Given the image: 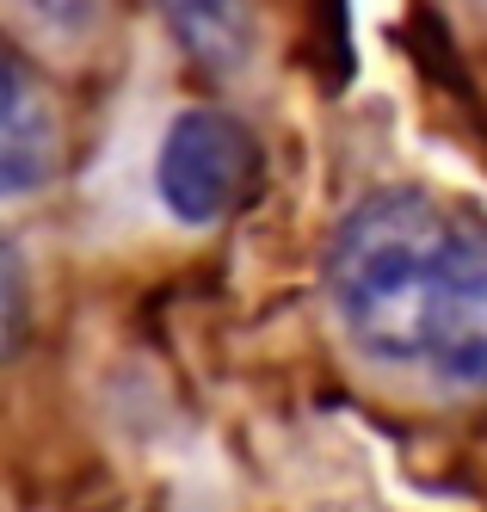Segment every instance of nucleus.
I'll return each instance as SVG.
<instances>
[{
    "mask_svg": "<svg viewBox=\"0 0 487 512\" xmlns=\"http://www.w3.org/2000/svg\"><path fill=\"white\" fill-rule=\"evenodd\" d=\"M327 303L364 352L487 389V229L457 204L364 198L327 241Z\"/></svg>",
    "mask_w": 487,
    "mask_h": 512,
    "instance_id": "nucleus-1",
    "label": "nucleus"
},
{
    "mask_svg": "<svg viewBox=\"0 0 487 512\" xmlns=\"http://www.w3.org/2000/svg\"><path fill=\"white\" fill-rule=\"evenodd\" d=\"M56 112L13 56H0V198L31 192L56 173Z\"/></svg>",
    "mask_w": 487,
    "mask_h": 512,
    "instance_id": "nucleus-3",
    "label": "nucleus"
},
{
    "mask_svg": "<svg viewBox=\"0 0 487 512\" xmlns=\"http://www.w3.org/2000/svg\"><path fill=\"white\" fill-rule=\"evenodd\" d=\"M161 19L204 75H241L259 44L253 0H161Z\"/></svg>",
    "mask_w": 487,
    "mask_h": 512,
    "instance_id": "nucleus-4",
    "label": "nucleus"
},
{
    "mask_svg": "<svg viewBox=\"0 0 487 512\" xmlns=\"http://www.w3.org/2000/svg\"><path fill=\"white\" fill-rule=\"evenodd\" d=\"M259 173H266V155H259L253 130L235 112L192 105V112H179L161 136L155 192L185 229H210L259 192Z\"/></svg>",
    "mask_w": 487,
    "mask_h": 512,
    "instance_id": "nucleus-2",
    "label": "nucleus"
},
{
    "mask_svg": "<svg viewBox=\"0 0 487 512\" xmlns=\"http://www.w3.org/2000/svg\"><path fill=\"white\" fill-rule=\"evenodd\" d=\"M25 13L44 25V31H56V38H81V31L99 25L105 0H25Z\"/></svg>",
    "mask_w": 487,
    "mask_h": 512,
    "instance_id": "nucleus-6",
    "label": "nucleus"
},
{
    "mask_svg": "<svg viewBox=\"0 0 487 512\" xmlns=\"http://www.w3.org/2000/svg\"><path fill=\"white\" fill-rule=\"evenodd\" d=\"M469 7H475V13H481V19H487V0H469Z\"/></svg>",
    "mask_w": 487,
    "mask_h": 512,
    "instance_id": "nucleus-7",
    "label": "nucleus"
},
{
    "mask_svg": "<svg viewBox=\"0 0 487 512\" xmlns=\"http://www.w3.org/2000/svg\"><path fill=\"white\" fill-rule=\"evenodd\" d=\"M25 260H19V247L13 241H0V358H13L19 340H25Z\"/></svg>",
    "mask_w": 487,
    "mask_h": 512,
    "instance_id": "nucleus-5",
    "label": "nucleus"
}]
</instances>
